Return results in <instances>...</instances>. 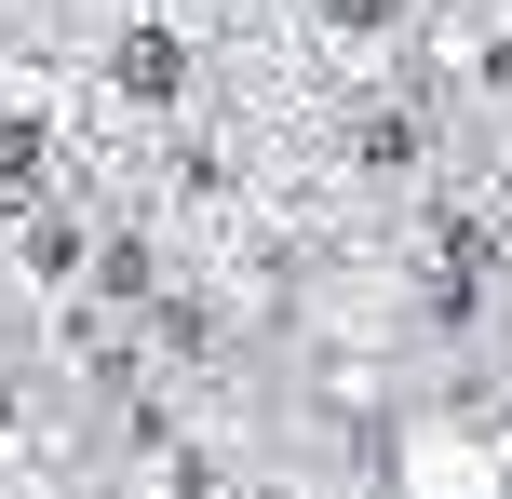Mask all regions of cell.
<instances>
[{
  "mask_svg": "<svg viewBox=\"0 0 512 499\" xmlns=\"http://www.w3.org/2000/svg\"><path fill=\"white\" fill-rule=\"evenodd\" d=\"M95 81H108V108H176L189 81H203V54H189V27L122 14V27H108V54H95Z\"/></svg>",
  "mask_w": 512,
  "mask_h": 499,
  "instance_id": "6da1fadb",
  "label": "cell"
}]
</instances>
